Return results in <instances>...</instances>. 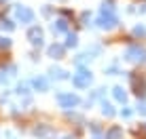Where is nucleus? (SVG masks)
I'll return each mask as SVG.
<instances>
[{
  "mask_svg": "<svg viewBox=\"0 0 146 139\" xmlns=\"http://www.w3.org/2000/svg\"><path fill=\"white\" fill-rule=\"evenodd\" d=\"M100 26H102V28H106V30H110V28H114V26H117V17H114V15H106V13H104V17L102 19H100Z\"/></svg>",
  "mask_w": 146,
  "mask_h": 139,
  "instance_id": "obj_6",
  "label": "nucleus"
},
{
  "mask_svg": "<svg viewBox=\"0 0 146 139\" xmlns=\"http://www.w3.org/2000/svg\"><path fill=\"white\" fill-rule=\"evenodd\" d=\"M125 57L129 59V61H142V59L146 57V51L140 47H129L127 53H125Z\"/></svg>",
  "mask_w": 146,
  "mask_h": 139,
  "instance_id": "obj_3",
  "label": "nucleus"
},
{
  "mask_svg": "<svg viewBox=\"0 0 146 139\" xmlns=\"http://www.w3.org/2000/svg\"><path fill=\"white\" fill-rule=\"evenodd\" d=\"M32 84H34L36 91H47V80H44V78H34Z\"/></svg>",
  "mask_w": 146,
  "mask_h": 139,
  "instance_id": "obj_9",
  "label": "nucleus"
},
{
  "mask_svg": "<svg viewBox=\"0 0 146 139\" xmlns=\"http://www.w3.org/2000/svg\"><path fill=\"white\" fill-rule=\"evenodd\" d=\"M9 44H11V40H9V38H0V49H7Z\"/></svg>",
  "mask_w": 146,
  "mask_h": 139,
  "instance_id": "obj_18",
  "label": "nucleus"
},
{
  "mask_svg": "<svg viewBox=\"0 0 146 139\" xmlns=\"http://www.w3.org/2000/svg\"><path fill=\"white\" fill-rule=\"evenodd\" d=\"M133 34H135V36H144V34H146V30H144L142 26H138V28L133 30Z\"/></svg>",
  "mask_w": 146,
  "mask_h": 139,
  "instance_id": "obj_17",
  "label": "nucleus"
},
{
  "mask_svg": "<svg viewBox=\"0 0 146 139\" xmlns=\"http://www.w3.org/2000/svg\"><path fill=\"white\" fill-rule=\"evenodd\" d=\"M15 15H17V19L21 23H32L34 21V13L30 11L28 7H17L15 9Z\"/></svg>",
  "mask_w": 146,
  "mask_h": 139,
  "instance_id": "obj_1",
  "label": "nucleus"
},
{
  "mask_svg": "<svg viewBox=\"0 0 146 139\" xmlns=\"http://www.w3.org/2000/svg\"><path fill=\"white\" fill-rule=\"evenodd\" d=\"M0 28H7V30H13L15 26H13L11 21H9V19H2V17H0Z\"/></svg>",
  "mask_w": 146,
  "mask_h": 139,
  "instance_id": "obj_12",
  "label": "nucleus"
},
{
  "mask_svg": "<svg viewBox=\"0 0 146 139\" xmlns=\"http://www.w3.org/2000/svg\"><path fill=\"white\" fill-rule=\"evenodd\" d=\"M66 28H68V23L64 21V19H57V21H55L53 26H51V30H53L55 34H62V32H66Z\"/></svg>",
  "mask_w": 146,
  "mask_h": 139,
  "instance_id": "obj_7",
  "label": "nucleus"
},
{
  "mask_svg": "<svg viewBox=\"0 0 146 139\" xmlns=\"http://www.w3.org/2000/svg\"><path fill=\"white\" fill-rule=\"evenodd\" d=\"M62 53H64V47H59V44H53V47H49V55L55 57V59L62 57Z\"/></svg>",
  "mask_w": 146,
  "mask_h": 139,
  "instance_id": "obj_8",
  "label": "nucleus"
},
{
  "mask_svg": "<svg viewBox=\"0 0 146 139\" xmlns=\"http://www.w3.org/2000/svg\"><path fill=\"white\" fill-rule=\"evenodd\" d=\"M57 101L62 103L64 108H74V106L78 103V97L72 95V93H59V95H57Z\"/></svg>",
  "mask_w": 146,
  "mask_h": 139,
  "instance_id": "obj_2",
  "label": "nucleus"
},
{
  "mask_svg": "<svg viewBox=\"0 0 146 139\" xmlns=\"http://www.w3.org/2000/svg\"><path fill=\"white\" fill-rule=\"evenodd\" d=\"M89 82H91V72H87V70H80L76 76H74V84L76 87H87Z\"/></svg>",
  "mask_w": 146,
  "mask_h": 139,
  "instance_id": "obj_4",
  "label": "nucleus"
},
{
  "mask_svg": "<svg viewBox=\"0 0 146 139\" xmlns=\"http://www.w3.org/2000/svg\"><path fill=\"white\" fill-rule=\"evenodd\" d=\"M74 44H76V36H74V34H70V36H68V42H66V47H74Z\"/></svg>",
  "mask_w": 146,
  "mask_h": 139,
  "instance_id": "obj_16",
  "label": "nucleus"
},
{
  "mask_svg": "<svg viewBox=\"0 0 146 139\" xmlns=\"http://www.w3.org/2000/svg\"><path fill=\"white\" fill-rule=\"evenodd\" d=\"M17 95H28V84H19L17 87Z\"/></svg>",
  "mask_w": 146,
  "mask_h": 139,
  "instance_id": "obj_13",
  "label": "nucleus"
},
{
  "mask_svg": "<svg viewBox=\"0 0 146 139\" xmlns=\"http://www.w3.org/2000/svg\"><path fill=\"white\" fill-rule=\"evenodd\" d=\"M104 114H106V116H112V114H114V110H112L110 103H104Z\"/></svg>",
  "mask_w": 146,
  "mask_h": 139,
  "instance_id": "obj_14",
  "label": "nucleus"
},
{
  "mask_svg": "<svg viewBox=\"0 0 146 139\" xmlns=\"http://www.w3.org/2000/svg\"><path fill=\"white\" fill-rule=\"evenodd\" d=\"M140 112H142V114H146V103H142V106H140Z\"/></svg>",
  "mask_w": 146,
  "mask_h": 139,
  "instance_id": "obj_19",
  "label": "nucleus"
},
{
  "mask_svg": "<svg viewBox=\"0 0 146 139\" xmlns=\"http://www.w3.org/2000/svg\"><path fill=\"white\" fill-rule=\"evenodd\" d=\"M51 76L53 78H59V80H62V78H66V72H64V70H51Z\"/></svg>",
  "mask_w": 146,
  "mask_h": 139,
  "instance_id": "obj_11",
  "label": "nucleus"
},
{
  "mask_svg": "<svg viewBox=\"0 0 146 139\" xmlns=\"http://www.w3.org/2000/svg\"><path fill=\"white\" fill-rule=\"evenodd\" d=\"M28 38H30V42H32L34 47H40V44H42V32H40V28H30Z\"/></svg>",
  "mask_w": 146,
  "mask_h": 139,
  "instance_id": "obj_5",
  "label": "nucleus"
},
{
  "mask_svg": "<svg viewBox=\"0 0 146 139\" xmlns=\"http://www.w3.org/2000/svg\"><path fill=\"white\" fill-rule=\"evenodd\" d=\"M114 99H117V101H127V95H125V91L123 89H114Z\"/></svg>",
  "mask_w": 146,
  "mask_h": 139,
  "instance_id": "obj_10",
  "label": "nucleus"
},
{
  "mask_svg": "<svg viewBox=\"0 0 146 139\" xmlns=\"http://www.w3.org/2000/svg\"><path fill=\"white\" fill-rule=\"evenodd\" d=\"M108 135L112 137V139H119V135H121V129H110V131H108Z\"/></svg>",
  "mask_w": 146,
  "mask_h": 139,
  "instance_id": "obj_15",
  "label": "nucleus"
}]
</instances>
